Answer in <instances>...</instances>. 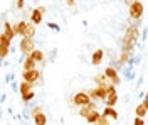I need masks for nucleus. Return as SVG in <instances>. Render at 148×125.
Wrapping results in <instances>:
<instances>
[{
    "label": "nucleus",
    "mask_w": 148,
    "mask_h": 125,
    "mask_svg": "<svg viewBox=\"0 0 148 125\" xmlns=\"http://www.w3.org/2000/svg\"><path fill=\"white\" fill-rule=\"evenodd\" d=\"M49 27H51V29H56V30H57V26H56V24H52V22L49 24Z\"/></svg>",
    "instance_id": "nucleus-33"
},
{
    "label": "nucleus",
    "mask_w": 148,
    "mask_h": 125,
    "mask_svg": "<svg viewBox=\"0 0 148 125\" xmlns=\"http://www.w3.org/2000/svg\"><path fill=\"white\" fill-rule=\"evenodd\" d=\"M22 66H24V69H36L39 64H37V63L30 58V56H25V59H24V64H22Z\"/></svg>",
    "instance_id": "nucleus-17"
},
{
    "label": "nucleus",
    "mask_w": 148,
    "mask_h": 125,
    "mask_svg": "<svg viewBox=\"0 0 148 125\" xmlns=\"http://www.w3.org/2000/svg\"><path fill=\"white\" fill-rule=\"evenodd\" d=\"M22 79L29 81V83H34V85H39V83H42V71L39 68H36V69H24L22 71Z\"/></svg>",
    "instance_id": "nucleus-3"
},
{
    "label": "nucleus",
    "mask_w": 148,
    "mask_h": 125,
    "mask_svg": "<svg viewBox=\"0 0 148 125\" xmlns=\"http://www.w3.org/2000/svg\"><path fill=\"white\" fill-rule=\"evenodd\" d=\"M14 26H15V32H17L18 37H25V32H27L29 22H25V20H20V22L14 24Z\"/></svg>",
    "instance_id": "nucleus-13"
},
{
    "label": "nucleus",
    "mask_w": 148,
    "mask_h": 125,
    "mask_svg": "<svg viewBox=\"0 0 148 125\" xmlns=\"http://www.w3.org/2000/svg\"><path fill=\"white\" fill-rule=\"evenodd\" d=\"M32 120H34V124L36 125H47V117H46L44 112H40L39 115H36Z\"/></svg>",
    "instance_id": "nucleus-18"
},
{
    "label": "nucleus",
    "mask_w": 148,
    "mask_h": 125,
    "mask_svg": "<svg viewBox=\"0 0 148 125\" xmlns=\"http://www.w3.org/2000/svg\"><path fill=\"white\" fill-rule=\"evenodd\" d=\"M103 115L108 117V118H113V120H118V118H120V113L114 110V106H104Z\"/></svg>",
    "instance_id": "nucleus-14"
},
{
    "label": "nucleus",
    "mask_w": 148,
    "mask_h": 125,
    "mask_svg": "<svg viewBox=\"0 0 148 125\" xmlns=\"http://www.w3.org/2000/svg\"><path fill=\"white\" fill-rule=\"evenodd\" d=\"M98 125H110V120H108V117L101 115V118H99V122H98Z\"/></svg>",
    "instance_id": "nucleus-28"
},
{
    "label": "nucleus",
    "mask_w": 148,
    "mask_h": 125,
    "mask_svg": "<svg viewBox=\"0 0 148 125\" xmlns=\"http://www.w3.org/2000/svg\"><path fill=\"white\" fill-rule=\"evenodd\" d=\"M147 98H148V91H147Z\"/></svg>",
    "instance_id": "nucleus-34"
},
{
    "label": "nucleus",
    "mask_w": 148,
    "mask_h": 125,
    "mask_svg": "<svg viewBox=\"0 0 148 125\" xmlns=\"http://www.w3.org/2000/svg\"><path fill=\"white\" fill-rule=\"evenodd\" d=\"M30 91H34V83H29V81H24V79H22L20 85H18V93H20V96L27 95Z\"/></svg>",
    "instance_id": "nucleus-12"
},
{
    "label": "nucleus",
    "mask_w": 148,
    "mask_h": 125,
    "mask_svg": "<svg viewBox=\"0 0 148 125\" xmlns=\"http://www.w3.org/2000/svg\"><path fill=\"white\" fill-rule=\"evenodd\" d=\"M103 58H104V51L103 49H96L91 54V64L92 66H99L103 63Z\"/></svg>",
    "instance_id": "nucleus-10"
},
{
    "label": "nucleus",
    "mask_w": 148,
    "mask_h": 125,
    "mask_svg": "<svg viewBox=\"0 0 148 125\" xmlns=\"http://www.w3.org/2000/svg\"><path fill=\"white\" fill-rule=\"evenodd\" d=\"M143 14H145V5H143V2H133L131 5L128 7V17L130 20H140L143 17Z\"/></svg>",
    "instance_id": "nucleus-2"
},
{
    "label": "nucleus",
    "mask_w": 148,
    "mask_h": 125,
    "mask_svg": "<svg viewBox=\"0 0 148 125\" xmlns=\"http://www.w3.org/2000/svg\"><path fill=\"white\" fill-rule=\"evenodd\" d=\"M110 85H111V81H104L101 85H96L94 88L88 90V93H89L92 102H103L104 103V100L108 98V88H110Z\"/></svg>",
    "instance_id": "nucleus-1"
},
{
    "label": "nucleus",
    "mask_w": 148,
    "mask_h": 125,
    "mask_svg": "<svg viewBox=\"0 0 148 125\" xmlns=\"http://www.w3.org/2000/svg\"><path fill=\"white\" fill-rule=\"evenodd\" d=\"M118 100H120L118 95H111V96H108V98L104 100V105L106 106H114L116 103H118Z\"/></svg>",
    "instance_id": "nucleus-20"
},
{
    "label": "nucleus",
    "mask_w": 148,
    "mask_h": 125,
    "mask_svg": "<svg viewBox=\"0 0 148 125\" xmlns=\"http://www.w3.org/2000/svg\"><path fill=\"white\" fill-rule=\"evenodd\" d=\"M101 115H103V113H99V112H98V110L94 108V110H91V112H89V115L86 117L84 120H86L88 124H91V125H98V122H99Z\"/></svg>",
    "instance_id": "nucleus-11"
},
{
    "label": "nucleus",
    "mask_w": 148,
    "mask_h": 125,
    "mask_svg": "<svg viewBox=\"0 0 148 125\" xmlns=\"http://www.w3.org/2000/svg\"><path fill=\"white\" fill-rule=\"evenodd\" d=\"M44 14H46V7H44V5L32 9L30 10V22L36 24V26H40V22L44 19Z\"/></svg>",
    "instance_id": "nucleus-7"
},
{
    "label": "nucleus",
    "mask_w": 148,
    "mask_h": 125,
    "mask_svg": "<svg viewBox=\"0 0 148 125\" xmlns=\"http://www.w3.org/2000/svg\"><path fill=\"white\" fill-rule=\"evenodd\" d=\"M18 49L24 56H29L34 49H36V44H34V39L32 37H20L18 41Z\"/></svg>",
    "instance_id": "nucleus-5"
},
{
    "label": "nucleus",
    "mask_w": 148,
    "mask_h": 125,
    "mask_svg": "<svg viewBox=\"0 0 148 125\" xmlns=\"http://www.w3.org/2000/svg\"><path fill=\"white\" fill-rule=\"evenodd\" d=\"M131 52H126V51H121L120 52V58H118V66H125V64H128L130 59H131Z\"/></svg>",
    "instance_id": "nucleus-16"
},
{
    "label": "nucleus",
    "mask_w": 148,
    "mask_h": 125,
    "mask_svg": "<svg viewBox=\"0 0 148 125\" xmlns=\"http://www.w3.org/2000/svg\"><path fill=\"white\" fill-rule=\"evenodd\" d=\"M29 56L34 59L37 64H40V66H44V64H46V52H44L42 49H34Z\"/></svg>",
    "instance_id": "nucleus-8"
},
{
    "label": "nucleus",
    "mask_w": 148,
    "mask_h": 125,
    "mask_svg": "<svg viewBox=\"0 0 148 125\" xmlns=\"http://www.w3.org/2000/svg\"><path fill=\"white\" fill-rule=\"evenodd\" d=\"M143 105L147 106V110H148V98H147V96H145V100H143Z\"/></svg>",
    "instance_id": "nucleus-32"
},
{
    "label": "nucleus",
    "mask_w": 148,
    "mask_h": 125,
    "mask_svg": "<svg viewBox=\"0 0 148 125\" xmlns=\"http://www.w3.org/2000/svg\"><path fill=\"white\" fill-rule=\"evenodd\" d=\"M92 81H94L96 85H101V83H104V81H110V79L104 76V73H98L96 76L92 78Z\"/></svg>",
    "instance_id": "nucleus-23"
},
{
    "label": "nucleus",
    "mask_w": 148,
    "mask_h": 125,
    "mask_svg": "<svg viewBox=\"0 0 148 125\" xmlns=\"http://www.w3.org/2000/svg\"><path fill=\"white\" fill-rule=\"evenodd\" d=\"M123 2H125V3H126V5H128V7H130V5H131L133 2H136V0H123Z\"/></svg>",
    "instance_id": "nucleus-31"
},
{
    "label": "nucleus",
    "mask_w": 148,
    "mask_h": 125,
    "mask_svg": "<svg viewBox=\"0 0 148 125\" xmlns=\"http://www.w3.org/2000/svg\"><path fill=\"white\" fill-rule=\"evenodd\" d=\"M34 96H36V93H34V91H30V93H27V95H22L20 98H22V102H25V103H27V102H30V100H34Z\"/></svg>",
    "instance_id": "nucleus-25"
},
{
    "label": "nucleus",
    "mask_w": 148,
    "mask_h": 125,
    "mask_svg": "<svg viewBox=\"0 0 148 125\" xmlns=\"http://www.w3.org/2000/svg\"><path fill=\"white\" fill-rule=\"evenodd\" d=\"M36 36V24H32L30 20H29V26H27V32H25V37H32L34 39Z\"/></svg>",
    "instance_id": "nucleus-22"
},
{
    "label": "nucleus",
    "mask_w": 148,
    "mask_h": 125,
    "mask_svg": "<svg viewBox=\"0 0 148 125\" xmlns=\"http://www.w3.org/2000/svg\"><path fill=\"white\" fill-rule=\"evenodd\" d=\"M15 5H17L18 10H22L24 7H25V0H17V3H15Z\"/></svg>",
    "instance_id": "nucleus-29"
},
{
    "label": "nucleus",
    "mask_w": 148,
    "mask_h": 125,
    "mask_svg": "<svg viewBox=\"0 0 148 125\" xmlns=\"http://www.w3.org/2000/svg\"><path fill=\"white\" fill-rule=\"evenodd\" d=\"M66 5H67V7H71V9H73L74 5H76V0H66Z\"/></svg>",
    "instance_id": "nucleus-30"
},
{
    "label": "nucleus",
    "mask_w": 148,
    "mask_h": 125,
    "mask_svg": "<svg viewBox=\"0 0 148 125\" xmlns=\"http://www.w3.org/2000/svg\"><path fill=\"white\" fill-rule=\"evenodd\" d=\"M9 52H10V48L0 46V58H2V59H5V58H7V56H9Z\"/></svg>",
    "instance_id": "nucleus-24"
},
{
    "label": "nucleus",
    "mask_w": 148,
    "mask_h": 125,
    "mask_svg": "<svg viewBox=\"0 0 148 125\" xmlns=\"http://www.w3.org/2000/svg\"><path fill=\"white\" fill-rule=\"evenodd\" d=\"M0 46H5V48H12V39L7 37L3 32L0 34Z\"/></svg>",
    "instance_id": "nucleus-21"
},
{
    "label": "nucleus",
    "mask_w": 148,
    "mask_h": 125,
    "mask_svg": "<svg viewBox=\"0 0 148 125\" xmlns=\"http://www.w3.org/2000/svg\"><path fill=\"white\" fill-rule=\"evenodd\" d=\"M71 105L74 106H84V105H89L92 100H91V96H89V93L88 91H77V93H74L73 96H71Z\"/></svg>",
    "instance_id": "nucleus-4"
},
{
    "label": "nucleus",
    "mask_w": 148,
    "mask_h": 125,
    "mask_svg": "<svg viewBox=\"0 0 148 125\" xmlns=\"http://www.w3.org/2000/svg\"><path fill=\"white\" fill-rule=\"evenodd\" d=\"M147 106L143 105V103H140L138 106H136V108H135V113H136V117H141V118H145V117H147Z\"/></svg>",
    "instance_id": "nucleus-19"
},
{
    "label": "nucleus",
    "mask_w": 148,
    "mask_h": 125,
    "mask_svg": "<svg viewBox=\"0 0 148 125\" xmlns=\"http://www.w3.org/2000/svg\"><path fill=\"white\" fill-rule=\"evenodd\" d=\"M103 73H104V76L108 78L113 85H116V86H118V85L121 83V78H120V75H118V69H116L114 66L104 68V69H103Z\"/></svg>",
    "instance_id": "nucleus-6"
},
{
    "label": "nucleus",
    "mask_w": 148,
    "mask_h": 125,
    "mask_svg": "<svg viewBox=\"0 0 148 125\" xmlns=\"http://www.w3.org/2000/svg\"><path fill=\"white\" fill-rule=\"evenodd\" d=\"M96 108V102H91L89 105H84V106H81L79 108V117H83V118H86V117L89 115V112L91 110H94Z\"/></svg>",
    "instance_id": "nucleus-15"
},
{
    "label": "nucleus",
    "mask_w": 148,
    "mask_h": 125,
    "mask_svg": "<svg viewBox=\"0 0 148 125\" xmlns=\"http://www.w3.org/2000/svg\"><path fill=\"white\" fill-rule=\"evenodd\" d=\"M2 32H3V34H5L7 37H10L12 41H14V37L17 36V32H15V26H14V24H10V22H7V20L3 22V27H2Z\"/></svg>",
    "instance_id": "nucleus-9"
},
{
    "label": "nucleus",
    "mask_w": 148,
    "mask_h": 125,
    "mask_svg": "<svg viewBox=\"0 0 148 125\" xmlns=\"http://www.w3.org/2000/svg\"><path fill=\"white\" fill-rule=\"evenodd\" d=\"M133 125H147V124H145V118H141V117H135Z\"/></svg>",
    "instance_id": "nucleus-27"
},
{
    "label": "nucleus",
    "mask_w": 148,
    "mask_h": 125,
    "mask_svg": "<svg viewBox=\"0 0 148 125\" xmlns=\"http://www.w3.org/2000/svg\"><path fill=\"white\" fill-rule=\"evenodd\" d=\"M40 112H42V108H40V106H39V105H37V106H34V108L30 110V117L34 118V117H36V115H39Z\"/></svg>",
    "instance_id": "nucleus-26"
}]
</instances>
